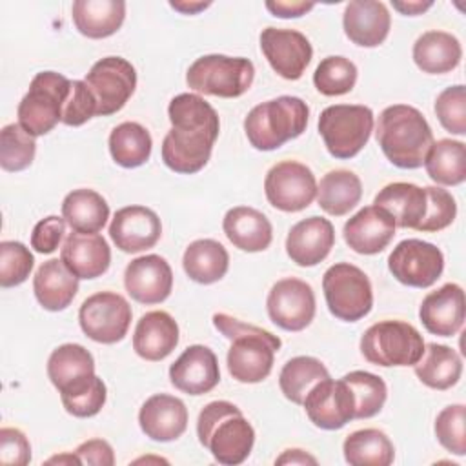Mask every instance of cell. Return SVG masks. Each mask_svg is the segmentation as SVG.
<instances>
[{
	"mask_svg": "<svg viewBox=\"0 0 466 466\" xmlns=\"http://www.w3.org/2000/svg\"><path fill=\"white\" fill-rule=\"evenodd\" d=\"M171 129L162 140L164 164L182 175L200 171L218 138L220 120L215 107L197 93H180L167 106Z\"/></svg>",
	"mask_w": 466,
	"mask_h": 466,
	"instance_id": "cell-1",
	"label": "cell"
},
{
	"mask_svg": "<svg viewBox=\"0 0 466 466\" xmlns=\"http://www.w3.org/2000/svg\"><path fill=\"white\" fill-rule=\"evenodd\" d=\"M213 326L231 340L226 355L229 375L242 384H257L273 370L280 339L268 329L246 324L228 313H215Z\"/></svg>",
	"mask_w": 466,
	"mask_h": 466,
	"instance_id": "cell-2",
	"label": "cell"
},
{
	"mask_svg": "<svg viewBox=\"0 0 466 466\" xmlns=\"http://www.w3.org/2000/svg\"><path fill=\"white\" fill-rule=\"evenodd\" d=\"M375 137L384 157L400 169L420 167L433 144L428 120L408 104H393L382 109Z\"/></svg>",
	"mask_w": 466,
	"mask_h": 466,
	"instance_id": "cell-3",
	"label": "cell"
},
{
	"mask_svg": "<svg viewBox=\"0 0 466 466\" xmlns=\"http://www.w3.org/2000/svg\"><path fill=\"white\" fill-rule=\"evenodd\" d=\"M197 437L213 459L226 466L242 464L255 444L251 422L229 400H213L200 410Z\"/></svg>",
	"mask_w": 466,
	"mask_h": 466,
	"instance_id": "cell-4",
	"label": "cell"
},
{
	"mask_svg": "<svg viewBox=\"0 0 466 466\" xmlns=\"http://www.w3.org/2000/svg\"><path fill=\"white\" fill-rule=\"evenodd\" d=\"M308 104L299 96L282 95L257 104L244 118L249 144L258 151H273L306 131Z\"/></svg>",
	"mask_w": 466,
	"mask_h": 466,
	"instance_id": "cell-5",
	"label": "cell"
},
{
	"mask_svg": "<svg viewBox=\"0 0 466 466\" xmlns=\"http://www.w3.org/2000/svg\"><path fill=\"white\" fill-rule=\"evenodd\" d=\"M71 80L56 71H40L33 76L27 93L18 104V124L31 135H47L62 122Z\"/></svg>",
	"mask_w": 466,
	"mask_h": 466,
	"instance_id": "cell-6",
	"label": "cell"
},
{
	"mask_svg": "<svg viewBox=\"0 0 466 466\" xmlns=\"http://www.w3.org/2000/svg\"><path fill=\"white\" fill-rule=\"evenodd\" d=\"M253 78L255 66L249 58L228 55L198 56L186 73L189 89L220 98L244 95L251 87Z\"/></svg>",
	"mask_w": 466,
	"mask_h": 466,
	"instance_id": "cell-7",
	"label": "cell"
},
{
	"mask_svg": "<svg viewBox=\"0 0 466 466\" xmlns=\"http://www.w3.org/2000/svg\"><path fill=\"white\" fill-rule=\"evenodd\" d=\"M424 351L419 329L404 320H380L360 337V353L375 366H413Z\"/></svg>",
	"mask_w": 466,
	"mask_h": 466,
	"instance_id": "cell-8",
	"label": "cell"
},
{
	"mask_svg": "<svg viewBox=\"0 0 466 466\" xmlns=\"http://www.w3.org/2000/svg\"><path fill=\"white\" fill-rule=\"evenodd\" d=\"M373 131V111L360 104L328 106L319 116V133L328 153L339 160L353 158Z\"/></svg>",
	"mask_w": 466,
	"mask_h": 466,
	"instance_id": "cell-9",
	"label": "cell"
},
{
	"mask_svg": "<svg viewBox=\"0 0 466 466\" xmlns=\"http://www.w3.org/2000/svg\"><path fill=\"white\" fill-rule=\"evenodd\" d=\"M322 289L329 313L339 320L357 322L373 308V289L368 275L350 262L329 266L322 277Z\"/></svg>",
	"mask_w": 466,
	"mask_h": 466,
	"instance_id": "cell-10",
	"label": "cell"
},
{
	"mask_svg": "<svg viewBox=\"0 0 466 466\" xmlns=\"http://www.w3.org/2000/svg\"><path fill=\"white\" fill-rule=\"evenodd\" d=\"M131 317L129 302L115 291H98L87 297L78 309L82 331L100 344L120 342L129 329Z\"/></svg>",
	"mask_w": 466,
	"mask_h": 466,
	"instance_id": "cell-11",
	"label": "cell"
},
{
	"mask_svg": "<svg viewBox=\"0 0 466 466\" xmlns=\"http://www.w3.org/2000/svg\"><path fill=\"white\" fill-rule=\"evenodd\" d=\"M84 82L95 96L96 115L107 116L120 111L135 93L137 71L122 56H106L91 66Z\"/></svg>",
	"mask_w": 466,
	"mask_h": 466,
	"instance_id": "cell-12",
	"label": "cell"
},
{
	"mask_svg": "<svg viewBox=\"0 0 466 466\" xmlns=\"http://www.w3.org/2000/svg\"><path fill=\"white\" fill-rule=\"evenodd\" d=\"M264 193L275 209L295 213L306 209L315 200L317 180L306 164L282 160L266 173Z\"/></svg>",
	"mask_w": 466,
	"mask_h": 466,
	"instance_id": "cell-13",
	"label": "cell"
},
{
	"mask_svg": "<svg viewBox=\"0 0 466 466\" xmlns=\"http://www.w3.org/2000/svg\"><path fill=\"white\" fill-rule=\"evenodd\" d=\"M388 269L404 286L430 288L442 275L444 255L431 242L406 238L390 253Z\"/></svg>",
	"mask_w": 466,
	"mask_h": 466,
	"instance_id": "cell-14",
	"label": "cell"
},
{
	"mask_svg": "<svg viewBox=\"0 0 466 466\" xmlns=\"http://www.w3.org/2000/svg\"><path fill=\"white\" fill-rule=\"evenodd\" d=\"M266 308L275 326L286 331H302L315 317L313 288L295 277L277 280L268 293Z\"/></svg>",
	"mask_w": 466,
	"mask_h": 466,
	"instance_id": "cell-15",
	"label": "cell"
},
{
	"mask_svg": "<svg viewBox=\"0 0 466 466\" xmlns=\"http://www.w3.org/2000/svg\"><path fill=\"white\" fill-rule=\"evenodd\" d=\"M308 419L320 430H340L355 419V399L350 386L331 377L317 382L302 402Z\"/></svg>",
	"mask_w": 466,
	"mask_h": 466,
	"instance_id": "cell-16",
	"label": "cell"
},
{
	"mask_svg": "<svg viewBox=\"0 0 466 466\" xmlns=\"http://www.w3.org/2000/svg\"><path fill=\"white\" fill-rule=\"evenodd\" d=\"M260 49L271 69L286 80H299L313 56L309 40L297 29H262Z\"/></svg>",
	"mask_w": 466,
	"mask_h": 466,
	"instance_id": "cell-17",
	"label": "cell"
},
{
	"mask_svg": "<svg viewBox=\"0 0 466 466\" xmlns=\"http://www.w3.org/2000/svg\"><path fill=\"white\" fill-rule=\"evenodd\" d=\"M127 295L140 304H160L173 289V271L160 255H142L133 258L124 271Z\"/></svg>",
	"mask_w": 466,
	"mask_h": 466,
	"instance_id": "cell-18",
	"label": "cell"
},
{
	"mask_svg": "<svg viewBox=\"0 0 466 466\" xmlns=\"http://www.w3.org/2000/svg\"><path fill=\"white\" fill-rule=\"evenodd\" d=\"M162 235L158 215L146 206L120 208L111 224L109 237L124 253H138L153 248Z\"/></svg>",
	"mask_w": 466,
	"mask_h": 466,
	"instance_id": "cell-19",
	"label": "cell"
},
{
	"mask_svg": "<svg viewBox=\"0 0 466 466\" xmlns=\"http://www.w3.org/2000/svg\"><path fill=\"white\" fill-rule=\"evenodd\" d=\"M171 384L187 395H204L220 382L218 360L204 344L187 346L169 366Z\"/></svg>",
	"mask_w": 466,
	"mask_h": 466,
	"instance_id": "cell-20",
	"label": "cell"
},
{
	"mask_svg": "<svg viewBox=\"0 0 466 466\" xmlns=\"http://www.w3.org/2000/svg\"><path fill=\"white\" fill-rule=\"evenodd\" d=\"M393 217L379 206H364L344 224L342 235L346 244L360 255L384 251L395 235Z\"/></svg>",
	"mask_w": 466,
	"mask_h": 466,
	"instance_id": "cell-21",
	"label": "cell"
},
{
	"mask_svg": "<svg viewBox=\"0 0 466 466\" xmlns=\"http://www.w3.org/2000/svg\"><path fill=\"white\" fill-rule=\"evenodd\" d=\"M464 317V291L455 282L430 291L419 308V319L426 331L439 337H453L462 328Z\"/></svg>",
	"mask_w": 466,
	"mask_h": 466,
	"instance_id": "cell-22",
	"label": "cell"
},
{
	"mask_svg": "<svg viewBox=\"0 0 466 466\" xmlns=\"http://www.w3.org/2000/svg\"><path fill=\"white\" fill-rule=\"evenodd\" d=\"M335 244L333 224L324 217H309L291 226L286 237V253L297 266L320 264Z\"/></svg>",
	"mask_w": 466,
	"mask_h": 466,
	"instance_id": "cell-23",
	"label": "cell"
},
{
	"mask_svg": "<svg viewBox=\"0 0 466 466\" xmlns=\"http://www.w3.org/2000/svg\"><path fill=\"white\" fill-rule=\"evenodd\" d=\"M140 430L157 442H171L182 437L187 428V408L173 395L155 393L138 411Z\"/></svg>",
	"mask_w": 466,
	"mask_h": 466,
	"instance_id": "cell-24",
	"label": "cell"
},
{
	"mask_svg": "<svg viewBox=\"0 0 466 466\" xmlns=\"http://www.w3.org/2000/svg\"><path fill=\"white\" fill-rule=\"evenodd\" d=\"M60 260L78 279L102 277L111 264L107 240L98 233L71 231L60 249Z\"/></svg>",
	"mask_w": 466,
	"mask_h": 466,
	"instance_id": "cell-25",
	"label": "cell"
},
{
	"mask_svg": "<svg viewBox=\"0 0 466 466\" xmlns=\"http://www.w3.org/2000/svg\"><path fill=\"white\" fill-rule=\"evenodd\" d=\"M391 16L382 2L353 0L346 5L342 15V27L346 36L360 47H377L390 35Z\"/></svg>",
	"mask_w": 466,
	"mask_h": 466,
	"instance_id": "cell-26",
	"label": "cell"
},
{
	"mask_svg": "<svg viewBox=\"0 0 466 466\" xmlns=\"http://www.w3.org/2000/svg\"><path fill=\"white\" fill-rule=\"evenodd\" d=\"M178 344V324L162 309L147 311L137 322L133 333V350L144 360H162Z\"/></svg>",
	"mask_w": 466,
	"mask_h": 466,
	"instance_id": "cell-27",
	"label": "cell"
},
{
	"mask_svg": "<svg viewBox=\"0 0 466 466\" xmlns=\"http://www.w3.org/2000/svg\"><path fill=\"white\" fill-rule=\"evenodd\" d=\"M222 229L235 248L248 253L264 251L273 240L269 218L262 211L249 206L231 208L224 215Z\"/></svg>",
	"mask_w": 466,
	"mask_h": 466,
	"instance_id": "cell-28",
	"label": "cell"
},
{
	"mask_svg": "<svg viewBox=\"0 0 466 466\" xmlns=\"http://www.w3.org/2000/svg\"><path fill=\"white\" fill-rule=\"evenodd\" d=\"M33 291L44 309L62 311L73 302L78 291V277L73 275L62 260L49 258L36 269Z\"/></svg>",
	"mask_w": 466,
	"mask_h": 466,
	"instance_id": "cell-29",
	"label": "cell"
},
{
	"mask_svg": "<svg viewBox=\"0 0 466 466\" xmlns=\"http://www.w3.org/2000/svg\"><path fill=\"white\" fill-rule=\"evenodd\" d=\"M375 206L386 209L399 228L417 229L426 215V189L411 182H391L384 186L375 200Z\"/></svg>",
	"mask_w": 466,
	"mask_h": 466,
	"instance_id": "cell-30",
	"label": "cell"
},
{
	"mask_svg": "<svg viewBox=\"0 0 466 466\" xmlns=\"http://www.w3.org/2000/svg\"><path fill=\"white\" fill-rule=\"evenodd\" d=\"M413 62L428 75L450 73L461 64L462 47L457 36L446 31H426L413 44Z\"/></svg>",
	"mask_w": 466,
	"mask_h": 466,
	"instance_id": "cell-31",
	"label": "cell"
},
{
	"mask_svg": "<svg viewBox=\"0 0 466 466\" xmlns=\"http://www.w3.org/2000/svg\"><path fill=\"white\" fill-rule=\"evenodd\" d=\"M71 16L80 35L87 38H107L115 35L126 18L122 0H76Z\"/></svg>",
	"mask_w": 466,
	"mask_h": 466,
	"instance_id": "cell-32",
	"label": "cell"
},
{
	"mask_svg": "<svg viewBox=\"0 0 466 466\" xmlns=\"http://www.w3.org/2000/svg\"><path fill=\"white\" fill-rule=\"evenodd\" d=\"M413 371L424 386L431 390H448L455 386L462 375V359L453 348L430 342L424 344V351L413 364Z\"/></svg>",
	"mask_w": 466,
	"mask_h": 466,
	"instance_id": "cell-33",
	"label": "cell"
},
{
	"mask_svg": "<svg viewBox=\"0 0 466 466\" xmlns=\"http://www.w3.org/2000/svg\"><path fill=\"white\" fill-rule=\"evenodd\" d=\"M362 197V182L350 169H331L317 184V202L333 217L350 213Z\"/></svg>",
	"mask_w": 466,
	"mask_h": 466,
	"instance_id": "cell-34",
	"label": "cell"
},
{
	"mask_svg": "<svg viewBox=\"0 0 466 466\" xmlns=\"http://www.w3.org/2000/svg\"><path fill=\"white\" fill-rule=\"evenodd\" d=\"M182 266L191 280L198 284H213L228 273L229 255L218 240L198 238L186 248Z\"/></svg>",
	"mask_w": 466,
	"mask_h": 466,
	"instance_id": "cell-35",
	"label": "cell"
},
{
	"mask_svg": "<svg viewBox=\"0 0 466 466\" xmlns=\"http://www.w3.org/2000/svg\"><path fill=\"white\" fill-rule=\"evenodd\" d=\"M62 217L73 231L98 233L109 218V204L95 189H73L62 202Z\"/></svg>",
	"mask_w": 466,
	"mask_h": 466,
	"instance_id": "cell-36",
	"label": "cell"
},
{
	"mask_svg": "<svg viewBox=\"0 0 466 466\" xmlns=\"http://www.w3.org/2000/svg\"><path fill=\"white\" fill-rule=\"evenodd\" d=\"M344 459L351 466H390L395 448L390 437L377 428L351 431L342 444Z\"/></svg>",
	"mask_w": 466,
	"mask_h": 466,
	"instance_id": "cell-37",
	"label": "cell"
},
{
	"mask_svg": "<svg viewBox=\"0 0 466 466\" xmlns=\"http://www.w3.org/2000/svg\"><path fill=\"white\" fill-rule=\"evenodd\" d=\"M430 178L441 186H459L466 180V146L461 140L441 138L431 144L422 164Z\"/></svg>",
	"mask_w": 466,
	"mask_h": 466,
	"instance_id": "cell-38",
	"label": "cell"
},
{
	"mask_svg": "<svg viewBox=\"0 0 466 466\" xmlns=\"http://www.w3.org/2000/svg\"><path fill=\"white\" fill-rule=\"evenodd\" d=\"M93 373L95 359L82 344H62L55 348L47 359V377L58 391Z\"/></svg>",
	"mask_w": 466,
	"mask_h": 466,
	"instance_id": "cell-39",
	"label": "cell"
},
{
	"mask_svg": "<svg viewBox=\"0 0 466 466\" xmlns=\"http://www.w3.org/2000/svg\"><path fill=\"white\" fill-rule=\"evenodd\" d=\"M109 153L122 167H138L151 157L153 140L149 131L138 122H122L109 133Z\"/></svg>",
	"mask_w": 466,
	"mask_h": 466,
	"instance_id": "cell-40",
	"label": "cell"
},
{
	"mask_svg": "<svg viewBox=\"0 0 466 466\" xmlns=\"http://www.w3.org/2000/svg\"><path fill=\"white\" fill-rule=\"evenodd\" d=\"M328 368L315 357L299 355L289 359L280 373H279V386L282 395L291 400L293 404H302L308 391L320 380L328 379Z\"/></svg>",
	"mask_w": 466,
	"mask_h": 466,
	"instance_id": "cell-41",
	"label": "cell"
},
{
	"mask_svg": "<svg viewBox=\"0 0 466 466\" xmlns=\"http://www.w3.org/2000/svg\"><path fill=\"white\" fill-rule=\"evenodd\" d=\"M60 393L66 411L73 417L86 419L96 415L107 399V388L98 375H89L64 388Z\"/></svg>",
	"mask_w": 466,
	"mask_h": 466,
	"instance_id": "cell-42",
	"label": "cell"
},
{
	"mask_svg": "<svg viewBox=\"0 0 466 466\" xmlns=\"http://www.w3.org/2000/svg\"><path fill=\"white\" fill-rule=\"evenodd\" d=\"M342 380L350 386L353 393L355 419H370L382 410L388 397V386L379 375L355 370L346 373Z\"/></svg>",
	"mask_w": 466,
	"mask_h": 466,
	"instance_id": "cell-43",
	"label": "cell"
},
{
	"mask_svg": "<svg viewBox=\"0 0 466 466\" xmlns=\"http://www.w3.org/2000/svg\"><path fill=\"white\" fill-rule=\"evenodd\" d=\"M357 82V66L346 56H326L313 73V84L320 95L340 96L350 93Z\"/></svg>",
	"mask_w": 466,
	"mask_h": 466,
	"instance_id": "cell-44",
	"label": "cell"
},
{
	"mask_svg": "<svg viewBox=\"0 0 466 466\" xmlns=\"http://www.w3.org/2000/svg\"><path fill=\"white\" fill-rule=\"evenodd\" d=\"M36 153L35 137L20 124H7L0 131V166L5 171H22L33 164Z\"/></svg>",
	"mask_w": 466,
	"mask_h": 466,
	"instance_id": "cell-45",
	"label": "cell"
},
{
	"mask_svg": "<svg viewBox=\"0 0 466 466\" xmlns=\"http://www.w3.org/2000/svg\"><path fill=\"white\" fill-rule=\"evenodd\" d=\"M35 257L27 246L18 240L0 242V286L15 288L29 279Z\"/></svg>",
	"mask_w": 466,
	"mask_h": 466,
	"instance_id": "cell-46",
	"label": "cell"
},
{
	"mask_svg": "<svg viewBox=\"0 0 466 466\" xmlns=\"http://www.w3.org/2000/svg\"><path fill=\"white\" fill-rule=\"evenodd\" d=\"M466 406L450 404L442 408L435 419V437L450 453L462 457L466 453Z\"/></svg>",
	"mask_w": 466,
	"mask_h": 466,
	"instance_id": "cell-47",
	"label": "cell"
},
{
	"mask_svg": "<svg viewBox=\"0 0 466 466\" xmlns=\"http://www.w3.org/2000/svg\"><path fill=\"white\" fill-rule=\"evenodd\" d=\"M435 115L441 126L453 135H466V87L450 86L437 95Z\"/></svg>",
	"mask_w": 466,
	"mask_h": 466,
	"instance_id": "cell-48",
	"label": "cell"
},
{
	"mask_svg": "<svg viewBox=\"0 0 466 466\" xmlns=\"http://www.w3.org/2000/svg\"><path fill=\"white\" fill-rule=\"evenodd\" d=\"M426 215L417 231H441L448 228L457 217V204L451 193L437 186H426Z\"/></svg>",
	"mask_w": 466,
	"mask_h": 466,
	"instance_id": "cell-49",
	"label": "cell"
},
{
	"mask_svg": "<svg viewBox=\"0 0 466 466\" xmlns=\"http://www.w3.org/2000/svg\"><path fill=\"white\" fill-rule=\"evenodd\" d=\"M96 115V102L84 80H71V91L64 106L62 124L66 126H82Z\"/></svg>",
	"mask_w": 466,
	"mask_h": 466,
	"instance_id": "cell-50",
	"label": "cell"
},
{
	"mask_svg": "<svg viewBox=\"0 0 466 466\" xmlns=\"http://www.w3.org/2000/svg\"><path fill=\"white\" fill-rule=\"evenodd\" d=\"M0 462L5 466H25L31 462V444L18 428L0 430Z\"/></svg>",
	"mask_w": 466,
	"mask_h": 466,
	"instance_id": "cell-51",
	"label": "cell"
},
{
	"mask_svg": "<svg viewBox=\"0 0 466 466\" xmlns=\"http://www.w3.org/2000/svg\"><path fill=\"white\" fill-rule=\"evenodd\" d=\"M64 233H66V218L58 215H49L35 224L31 233V248L36 253L49 255L60 246Z\"/></svg>",
	"mask_w": 466,
	"mask_h": 466,
	"instance_id": "cell-52",
	"label": "cell"
},
{
	"mask_svg": "<svg viewBox=\"0 0 466 466\" xmlns=\"http://www.w3.org/2000/svg\"><path fill=\"white\" fill-rule=\"evenodd\" d=\"M75 453L80 459V464H87V466H113L115 464L113 448L104 439L84 441L82 444H78Z\"/></svg>",
	"mask_w": 466,
	"mask_h": 466,
	"instance_id": "cell-53",
	"label": "cell"
},
{
	"mask_svg": "<svg viewBox=\"0 0 466 466\" xmlns=\"http://www.w3.org/2000/svg\"><path fill=\"white\" fill-rule=\"evenodd\" d=\"M315 7V4L311 2H266V9L279 18H299L302 15H306L308 11H311Z\"/></svg>",
	"mask_w": 466,
	"mask_h": 466,
	"instance_id": "cell-54",
	"label": "cell"
},
{
	"mask_svg": "<svg viewBox=\"0 0 466 466\" xmlns=\"http://www.w3.org/2000/svg\"><path fill=\"white\" fill-rule=\"evenodd\" d=\"M275 464H313L315 466L317 459L300 448H289V450H284L280 457H277Z\"/></svg>",
	"mask_w": 466,
	"mask_h": 466,
	"instance_id": "cell-55",
	"label": "cell"
},
{
	"mask_svg": "<svg viewBox=\"0 0 466 466\" xmlns=\"http://www.w3.org/2000/svg\"><path fill=\"white\" fill-rule=\"evenodd\" d=\"M391 5H393V9H397L399 13H402V15H406V16H417V15H422L424 11H428L431 5H433V2H419V0H415V2H391Z\"/></svg>",
	"mask_w": 466,
	"mask_h": 466,
	"instance_id": "cell-56",
	"label": "cell"
},
{
	"mask_svg": "<svg viewBox=\"0 0 466 466\" xmlns=\"http://www.w3.org/2000/svg\"><path fill=\"white\" fill-rule=\"evenodd\" d=\"M169 5L175 11H180L182 15H197L198 11L209 7L211 2H187V0H182V2H169Z\"/></svg>",
	"mask_w": 466,
	"mask_h": 466,
	"instance_id": "cell-57",
	"label": "cell"
},
{
	"mask_svg": "<svg viewBox=\"0 0 466 466\" xmlns=\"http://www.w3.org/2000/svg\"><path fill=\"white\" fill-rule=\"evenodd\" d=\"M55 462H58V464H80V459L76 457L75 451H71V453H62V455H55V457L47 459V464H55Z\"/></svg>",
	"mask_w": 466,
	"mask_h": 466,
	"instance_id": "cell-58",
	"label": "cell"
}]
</instances>
